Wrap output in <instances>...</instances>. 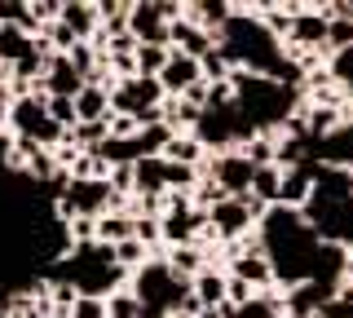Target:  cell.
<instances>
[{
    "label": "cell",
    "instance_id": "6da1fadb",
    "mask_svg": "<svg viewBox=\"0 0 353 318\" xmlns=\"http://www.w3.org/2000/svg\"><path fill=\"white\" fill-rule=\"evenodd\" d=\"M128 292L137 296L141 305H150V310L176 314L181 301L190 296V279H176V274L163 266V257H150L137 274H128Z\"/></svg>",
    "mask_w": 353,
    "mask_h": 318
},
{
    "label": "cell",
    "instance_id": "7a4b0ae2",
    "mask_svg": "<svg viewBox=\"0 0 353 318\" xmlns=\"http://www.w3.org/2000/svg\"><path fill=\"white\" fill-rule=\"evenodd\" d=\"M163 102V89L159 80H141V75H132V80H119L115 89H110V111L115 115H132L141 124L154 106Z\"/></svg>",
    "mask_w": 353,
    "mask_h": 318
},
{
    "label": "cell",
    "instance_id": "3957f363",
    "mask_svg": "<svg viewBox=\"0 0 353 318\" xmlns=\"http://www.w3.org/2000/svg\"><path fill=\"white\" fill-rule=\"evenodd\" d=\"M252 226H256V221H252L243 195H239V199H221V203L208 208V230L216 235V244H234V239H243Z\"/></svg>",
    "mask_w": 353,
    "mask_h": 318
},
{
    "label": "cell",
    "instance_id": "277c9868",
    "mask_svg": "<svg viewBox=\"0 0 353 318\" xmlns=\"http://www.w3.org/2000/svg\"><path fill=\"white\" fill-rule=\"evenodd\" d=\"M128 36L137 45H163L168 49V18H163V5H128Z\"/></svg>",
    "mask_w": 353,
    "mask_h": 318
},
{
    "label": "cell",
    "instance_id": "5b68a950",
    "mask_svg": "<svg viewBox=\"0 0 353 318\" xmlns=\"http://www.w3.org/2000/svg\"><path fill=\"white\" fill-rule=\"evenodd\" d=\"M194 80H203V75H199V58H185V53L168 49V62H163V71H159L163 97H181Z\"/></svg>",
    "mask_w": 353,
    "mask_h": 318
},
{
    "label": "cell",
    "instance_id": "8992f818",
    "mask_svg": "<svg viewBox=\"0 0 353 318\" xmlns=\"http://www.w3.org/2000/svg\"><path fill=\"white\" fill-rule=\"evenodd\" d=\"M314 195V168L301 163V168H283V181H279V199L274 208H287V212H301Z\"/></svg>",
    "mask_w": 353,
    "mask_h": 318
},
{
    "label": "cell",
    "instance_id": "52a82bcc",
    "mask_svg": "<svg viewBox=\"0 0 353 318\" xmlns=\"http://www.w3.org/2000/svg\"><path fill=\"white\" fill-rule=\"evenodd\" d=\"M323 14H327V53L353 49V5H349V0L323 5Z\"/></svg>",
    "mask_w": 353,
    "mask_h": 318
},
{
    "label": "cell",
    "instance_id": "ba28073f",
    "mask_svg": "<svg viewBox=\"0 0 353 318\" xmlns=\"http://www.w3.org/2000/svg\"><path fill=\"white\" fill-rule=\"evenodd\" d=\"M225 279H230L225 270H212V266L199 270L190 279V296L203 305V310H216V305H225ZM199 318H203V314H199Z\"/></svg>",
    "mask_w": 353,
    "mask_h": 318
},
{
    "label": "cell",
    "instance_id": "9c48e42d",
    "mask_svg": "<svg viewBox=\"0 0 353 318\" xmlns=\"http://www.w3.org/2000/svg\"><path fill=\"white\" fill-rule=\"evenodd\" d=\"M71 106H75V124H106L110 119V93L93 89V84H84L71 97Z\"/></svg>",
    "mask_w": 353,
    "mask_h": 318
},
{
    "label": "cell",
    "instance_id": "30bf717a",
    "mask_svg": "<svg viewBox=\"0 0 353 318\" xmlns=\"http://www.w3.org/2000/svg\"><path fill=\"white\" fill-rule=\"evenodd\" d=\"M58 23L71 31L75 40H93L97 36V5H84V0L58 5Z\"/></svg>",
    "mask_w": 353,
    "mask_h": 318
},
{
    "label": "cell",
    "instance_id": "8fae6325",
    "mask_svg": "<svg viewBox=\"0 0 353 318\" xmlns=\"http://www.w3.org/2000/svg\"><path fill=\"white\" fill-rule=\"evenodd\" d=\"M225 274L243 279L252 292H270V288H274V266H270V257H234Z\"/></svg>",
    "mask_w": 353,
    "mask_h": 318
},
{
    "label": "cell",
    "instance_id": "7c38bea8",
    "mask_svg": "<svg viewBox=\"0 0 353 318\" xmlns=\"http://www.w3.org/2000/svg\"><path fill=\"white\" fill-rule=\"evenodd\" d=\"M163 190H168V168H163V159L132 163V195H163Z\"/></svg>",
    "mask_w": 353,
    "mask_h": 318
},
{
    "label": "cell",
    "instance_id": "4fadbf2b",
    "mask_svg": "<svg viewBox=\"0 0 353 318\" xmlns=\"http://www.w3.org/2000/svg\"><path fill=\"white\" fill-rule=\"evenodd\" d=\"M163 266H168L176 279H194L199 270H208V257H203V248H199V244H181V248H168Z\"/></svg>",
    "mask_w": 353,
    "mask_h": 318
},
{
    "label": "cell",
    "instance_id": "5bb4252c",
    "mask_svg": "<svg viewBox=\"0 0 353 318\" xmlns=\"http://www.w3.org/2000/svg\"><path fill=\"white\" fill-rule=\"evenodd\" d=\"M159 159H163V163H185V168H199V163L208 159V150L199 146L190 133H172V141L163 146V155H159Z\"/></svg>",
    "mask_w": 353,
    "mask_h": 318
},
{
    "label": "cell",
    "instance_id": "9a60e30c",
    "mask_svg": "<svg viewBox=\"0 0 353 318\" xmlns=\"http://www.w3.org/2000/svg\"><path fill=\"white\" fill-rule=\"evenodd\" d=\"M279 181H283V168H279V163H261V168L252 172L248 195H252V199H261L265 208H274V199H279Z\"/></svg>",
    "mask_w": 353,
    "mask_h": 318
},
{
    "label": "cell",
    "instance_id": "2e32d148",
    "mask_svg": "<svg viewBox=\"0 0 353 318\" xmlns=\"http://www.w3.org/2000/svg\"><path fill=\"white\" fill-rule=\"evenodd\" d=\"M234 318H283V292L270 288V292H256L248 305H239Z\"/></svg>",
    "mask_w": 353,
    "mask_h": 318
},
{
    "label": "cell",
    "instance_id": "e0dca14e",
    "mask_svg": "<svg viewBox=\"0 0 353 318\" xmlns=\"http://www.w3.org/2000/svg\"><path fill=\"white\" fill-rule=\"evenodd\" d=\"M124 239H132V217L128 212L97 217V244H102V248H115V244H124Z\"/></svg>",
    "mask_w": 353,
    "mask_h": 318
},
{
    "label": "cell",
    "instance_id": "ac0fdd59",
    "mask_svg": "<svg viewBox=\"0 0 353 318\" xmlns=\"http://www.w3.org/2000/svg\"><path fill=\"white\" fill-rule=\"evenodd\" d=\"M110 257H115V266L124 270V274H137V270L150 261V248H146V244H137V239H124V244L110 248Z\"/></svg>",
    "mask_w": 353,
    "mask_h": 318
},
{
    "label": "cell",
    "instance_id": "d6986e66",
    "mask_svg": "<svg viewBox=\"0 0 353 318\" xmlns=\"http://www.w3.org/2000/svg\"><path fill=\"white\" fill-rule=\"evenodd\" d=\"M132 62H137V75H141V80H159L163 62H168V49H163V45H137Z\"/></svg>",
    "mask_w": 353,
    "mask_h": 318
},
{
    "label": "cell",
    "instance_id": "ffe728a7",
    "mask_svg": "<svg viewBox=\"0 0 353 318\" xmlns=\"http://www.w3.org/2000/svg\"><path fill=\"white\" fill-rule=\"evenodd\" d=\"M230 71H234V67L225 62V53H221V49H208L203 58H199V75H203L208 84H221V80H230Z\"/></svg>",
    "mask_w": 353,
    "mask_h": 318
},
{
    "label": "cell",
    "instance_id": "44dd1931",
    "mask_svg": "<svg viewBox=\"0 0 353 318\" xmlns=\"http://www.w3.org/2000/svg\"><path fill=\"white\" fill-rule=\"evenodd\" d=\"M137 314H141V301L128 288H119V292L106 296V318H137Z\"/></svg>",
    "mask_w": 353,
    "mask_h": 318
},
{
    "label": "cell",
    "instance_id": "7402d4cb",
    "mask_svg": "<svg viewBox=\"0 0 353 318\" xmlns=\"http://www.w3.org/2000/svg\"><path fill=\"white\" fill-rule=\"evenodd\" d=\"M66 318H106V301L102 296H75V305L66 310Z\"/></svg>",
    "mask_w": 353,
    "mask_h": 318
},
{
    "label": "cell",
    "instance_id": "603a6c76",
    "mask_svg": "<svg viewBox=\"0 0 353 318\" xmlns=\"http://www.w3.org/2000/svg\"><path fill=\"white\" fill-rule=\"evenodd\" d=\"M230 106H234V89H230V80L208 84V102H203V111H230Z\"/></svg>",
    "mask_w": 353,
    "mask_h": 318
},
{
    "label": "cell",
    "instance_id": "cb8c5ba5",
    "mask_svg": "<svg viewBox=\"0 0 353 318\" xmlns=\"http://www.w3.org/2000/svg\"><path fill=\"white\" fill-rule=\"evenodd\" d=\"M132 239L146 244V248H154V244H159V221H154V217H132Z\"/></svg>",
    "mask_w": 353,
    "mask_h": 318
},
{
    "label": "cell",
    "instance_id": "d4e9b609",
    "mask_svg": "<svg viewBox=\"0 0 353 318\" xmlns=\"http://www.w3.org/2000/svg\"><path fill=\"white\" fill-rule=\"evenodd\" d=\"M0 318H9V314H5V310H0Z\"/></svg>",
    "mask_w": 353,
    "mask_h": 318
}]
</instances>
